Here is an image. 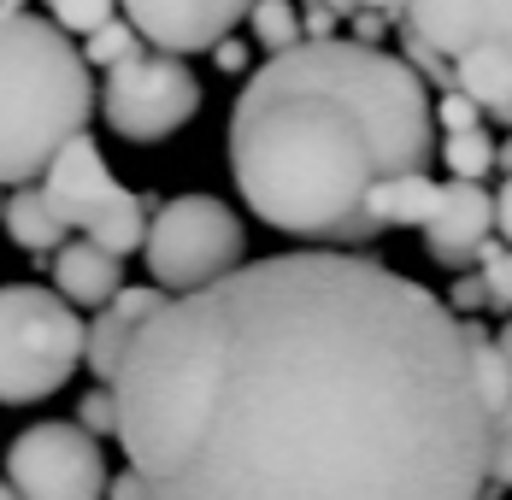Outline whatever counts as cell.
Wrapping results in <instances>:
<instances>
[{
	"label": "cell",
	"mask_w": 512,
	"mask_h": 500,
	"mask_svg": "<svg viewBox=\"0 0 512 500\" xmlns=\"http://www.w3.org/2000/svg\"><path fill=\"white\" fill-rule=\"evenodd\" d=\"M42 195L59 212L65 230H77L83 242H95L106 253H142L148 248V230H154V212L165 200L136 195L124 189L112 171H106V153L95 136H77L71 148L53 159V171L42 177Z\"/></svg>",
	"instance_id": "5"
},
{
	"label": "cell",
	"mask_w": 512,
	"mask_h": 500,
	"mask_svg": "<svg viewBox=\"0 0 512 500\" xmlns=\"http://www.w3.org/2000/svg\"><path fill=\"white\" fill-rule=\"evenodd\" d=\"M483 106L465 95V89H448V95H436V124H442V136H465V130H483Z\"/></svg>",
	"instance_id": "23"
},
{
	"label": "cell",
	"mask_w": 512,
	"mask_h": 500,
	"mask_svg": "<svg viewBox=\"0 0 512 500\" xmlns=\"http://www.w3.org/2000/svg\"><path fill=\"white\" fill-rule=\"evenodd\" d=\"M6 236L18 242L24 253H36L42 265H48V253L65 248V224H59V212L48 206V195H42V183H30V189H12L6 195Z\"/></svg>",
	"instance_id": "16"
},
{
	"label": "cell",
	"mask_w": 512,
	"mask_h": 500,
	"mask_svg": "<svg viewBox=\"0 0 512 500\" xmlns=\"http://www.w3.org/2000/svg\"><path fill=\"white\" fill-rule=\"evenodd\" d=\"M0 12H24V0H0Z\"/></svg>",
	"instance_id": "37"
},
{
	"label": "cell",
	"mask_w": 512,
	"mask_h": 500,
	"mask_svg": "<svg viewBox=\"0 0 512 500\" xmlns=\"http://www.w3.org/2000/svg\"><path fill=\"white\" fill-rule=\"evenodd\" d=\"M495 236L512 248V177L501 183V195H495Z\"/></svg>",
	"instance_id": "31"
},
{
	"label": "cell",
	"mask_w": 512,
	"mask_h": 500,
	"mask_svg": "<svg viewBox=\"0 0 512 500\" xmlns=\"http://www.w3.org/2000/svg\"><path fill=\"white\" fill-rule=\"evenodd\" d=\"M495 483L512 489V412L495 424Z\"/></svg>",
	"instance_id": "28"
},
{
	"label": "cell",
	"mask_w": 512,
	"mask_h": 500,
	"mask_svg": "<svg viewBox=\"0 0 512 500\" xmlns=\"http://www.w3.org/2000/svg\"><path fill=\"white\" fill-rule=\"evenodd\" d=\"M501 171H507V177H512V136H507V142H501Z\"/></svg>",
	"instance_id": "35"
},
{
	"label": "cell",
	"mask_w": 512,
	"mask_h": 500,
	"mask_svg": "<svg viewBox=\"0 0 512 500\" xmlns=\"http://www.w3.org/2000/svg\"><path fill=\"white\" fill-rule=\"evenodd\" d=\"M106 500H154V489H148L136 471H118V477H112V489H106Z\"/></svg>",
	"instance_id": "30"
},
{
	"label": "cell",
	"mask_w": 512,
	"mask_h": 500,
	"mask_svg": "<svg viewBox=\"0 0 512 500\" xmlns=\"http://www.w3.org/2000/svg\"><path fill=\"white\" fill-rule=\"evenodd\" d=\"M401 36H418L442 59L477 48H512V0H407Z\"/></svg>",
	"instance_id": "10"
},
{
	"label": "cell",
	"mask_w": 512,
	"mask_h": 500,
	"mask_svg": "<svg viewBox=\"0 0 512 500\" xmlns=\"http://www.w3.org/2000/svg\"><path fill=\"white\" fill-rule=\"evenodd\" d=\"M77 424L89 436H118V395L112 389H89V395L77 400Z\"/></svg>",
	"instance_id": "24"
},
{
	"label": "cell",
	"mask_w": 512,
	"mask_h": 500,
	"mask_svg": "<svg viewBox=\"0 0 512 500\" xmlns=\"http://www.w3.org/2000/svg\"><path fill=\"white\" fill-rule=\"evenodd\" d=\"M248 230L218 195H177L154 212L142 265L165 295H195L236 277L248 259Z\"/></svg>",
	"instance_id": "6"
},
{
	"label": "cell",
	"mask_w": 512,
	"mask_h": 500,
	"mask_svg": "<svg viewBox=\"0 0 512 500\" xmlns=\"http://www.w3.org/2000/svg\"><path fill=\"white\" fill-rule=\"evenodd\" d=\"M48 18L65 30V36H95V30H106L112 18H118V0H48Z\"/></svg>",
	"instance_id": "21"
},
{
	"label": "cell",
	"mask_w": 512,
	"mask_h": 500,
	"mask_svg": "<svg viewBox=\"0 0 512 500\" xmlns=\"http://www.w3.org/2000/svg\"><path fill=\"white\" fill-rule=\"evenodd\" d=\"M495 348L507 353V365H512V318H507V324H501V330H495Z\"/></svg>",
	"instance_id": "34"
},
{
	"label": "cell",
	"mask_w": 512,
	"mask_h": 500,
	"mask_svg": "<svg viewBox=\"0 0 512 500\" xmlns=\"http://www.w3.org/2000/svg\"><path fill=\"white\" fill-rule=\"evenodd\" d=\"M454 89H465L489 118L512 130V48H477L454 59Z\"/></svg>",
	"instance_id": "15"
},
{
	"label": "cell",
	"mask_w": 512,
	"mask_h": 500,
	"mask_svg": "<svg viewBox=\"0 0 512 500\" xmlns=\"http://www.w3.org/2000/svg\"><path fill=\"white\" fill-rule=\"evenodd\" d=\"M436 106L401 53L354 36L265 59L230 106V177L265 230L359 248L377 230L371 189L424 171Z\"/></svg>",
	"instance_id": "2"
},
{
	"label": "cell",
	"mask_w": 512,
	"mask_h": 500,
	"mask_svg": "<svg viewBox=\"0 0 512 500\" xmlns=\"http://www.w3.org/2000/svg\"><path fill=\"white\" fill-rule=\"evenodd\" d=\"M448 306H454L460 318H477V312H489V283H483V271H465V277H454V289H448Z\"/></svg>",
	"instance_id": "25"
},
{
	"label": "cell",
	"mask_w": 512,
	"mask_h": 500,
	"mask_svg": "<svg viewBox=\"0 0 512 500\" xmlns=\"http://www.w3.org/2000/svg\"><path fill=\"white\" fill-rule=\"evenodd\" d=\"M212 65H218V71H230V77H242V71H254V53H248L242 36H230V42H218V48H212Z\"/></svg>",
	"instance_id": "26"
},
{
	"label": "cell",
	"mask_w": 512,
	"mask_h": 500,
	"mask_svg": "<svg viewBox=\"0 0 512 500\" xmlns=\"http://www.w3.org/2000/svg\"><path fill=\"white\" fill-rule=\"evenodd\" d=\"M136 53H148V36H142L130 18H112L106 30H95V36L83 42L89 71H118V65H124V59H136Z\"/></svg>",
	"instance_id": "20"
},
{
	"label": "cell",
	"mask_w": 512,
	"mask_h": 500,
	"mask_svg": "<svg viewBox=\"0 0 512 500\" xmlns=\"http://www.w3.org/2000/svg\"><path fill=\"white\" fill-rule=\"evenodd\" d=\"M95 77L83 48L36 12H0V189H30L89 136Z\"/></svg>",
	"instance_id": "3"
},
{
	"label": "cell",
	"mask_w": 512,
	"mask_h": 500,
	"mask_svg": "<svg viewBox=\"0 0 512 500\" xmlns=\"http://www.w3.org/2000/svg\"><path fill=\"white\" fill-rule=\"evenodd\" d=\"M101 112H106L112 136H124L136 148H154V142L177 136L201 112V77L177 53L148 48L136 59H124L118 71H106Z\"/></svg>",
	"instance_id": "7"
},
{
	"label": "cell",
	"mask_w": 512,
	"mask_h": 500,
	"mask_svg": "<svg viewBox=\"0 0 512 500\" xmlns=\"http://www.w3.org/2000/svg\"><path fill=\"white\" fill-rule=\"evenodd\" d=\"M442 206V183L430 171H407V177H383L371 189V218L377 230H430Z\"/></svg>",
	"instance_id": "14"
},
{
	"label": "cell",
	"mask_w": 512,
	"mask_h": 500,
	"mask_svg": "<svg viewBox=\"0 0 512 500\" xmlns=\"http://www.w3.org/2000/svg\"><path fill=\"white\" fill-rule=\"evenodd\" d=\"M48 265H53V289L71 300V306H112V300L130 289L124 283V259L95 248V242H65Z\"/></svg>",
	"instance_id": "13"
},
{
	"label": "cell",
	"mask_w": 512,
	"mask_h": 500,
	"mask_svg": "<svg viewBox=\"0 0 512 500\" xmlns=\"http://www.w3.org/2000/svg\"><path fill=\"white\" fill-rule=\"evenodd\" d=\"M477 271H483V283H489V312H512V248L501 236H489V242L477 248Z\"/></svg>",
	"instance_id": "22"
},
{
	"label": "cell",
	"mask_w": 512,
	"mask_h": 500,
	"mask_svg": "<svg viewBox=\"0 0 512 500\" xmlns=\"http://www.w3.org/2000/svg\"><path fill=\"white\" fill-rule=\"evenodd\" d=\"M89 353V324L59 289H0V406H36L71 383Z\"/></svg>",
	"instance_id": "4"
},
{
	"label": "cell",
	"mask_w": 512,
	"mask_h": 500,
	"mask_svg": "<svg viewBox=\"0 0 512 500\" xmlns=\"http://www.w3.org/2000/svg\"><path fill=\"white\" fill-rule=\"evenodd\" d=\"M165 289L159 283H130L124 295L112 300V306H101L95 312V324H89V353H83V365L101 377V389H112V377H118V365H124V353H130V342L142 336V324L154 318L159 306H165Z\"/></svg>",
	"instance_id": "12"
},
{
	"label": "cell",
	"mask_w": 512,
	"mask_h": 500,
	"mask_svg": "<svg viewBox=\"0 0 512 500\" xmlns=\"http://www.w3.org/2000/svg\"><path fill=\"white\" fill-rule=\"evenodd\" d=\"M0 500H24V495H18V489H12V483H6V477H0Z\"/></svg>",
	"instance_id": "36"
},
{
	"label": "cell",
	"mask_w": 512,
	"mask_h": 500,
	"mask_svg": "<svg viewBox=\"0 0 512 500\" xmlns=\"http://www.w3.org/2000/svg\"><path fill=\"white\" fill-rule=\"evenodd\" d=\"M465 342H471V371H477V395L489 406V418L501 424L512 412V365L507 353L495 348V336H483V324L477 318H465Z\"/></svg>",
	"instance_id": "17"
},
{
	"label": "cell",
	"mask_w": 512,
	"mask_h": 500,
	"mask_svg": "<svg viewBox=\"0 0 512 500\" xmlns=\"http://www.w3.org/2000/svg\"><path fill=\"white\" fill-rule=\"evenodd\" d=\"M389 24H395V18H383V12H354V42H365V48H383Z\"/></svg>",
	"instance_id": "29"
},
{
	"label": "cell",
	"mask_w": 512,
	"mask_h": 500,
	"mask_svg": "<svg viewBox=\"0 0 512 500\" xmlns=\"http://www.w3.org/2000/svg\"><path fill=\"white\" fill-rule=\"evenodd\" d=\"M359 12H383V18H407V0H359Z\"/></svg>",
	"instance_id": "32"
},
{
	"label": "cell",
	"mask_w": 512,
	"mask_h": 500,
	"mask_svg": "<svg viewBox=\"0 0 512 500\" xmlns=\"http://www.w3.org/2000/svg\"><path fill=\"white\" fill-rule=\"evenodd\" d=\"M301 18H307V42H336L342 36V12H330V6H312L307 0Z\"/></svg>",
	"instance_id": "27"
},
{
	"label": "cell",
	"mask_w": 512,
	"mask_h": 500,
	"mask_svg": "<svg viewBox=\"0 0 512 500\" xmlns=\"http://www.w3.org/2000/svg\"><path fill=\"white\" fill-rule=\"evenodd\" d=\"M248 36H254V48L277 59V53H295L307 42V18L295 12V0H259L248 12Z\"/></svg>",
	"instance_id": "18"
},
{
	"label": "cell",
	"mask_w": 512,
	"mask_h": 500,
	"mask_svg": "<svg viewBox=\"0 0 512 500\" xmlns=\"http://www.w3.org/2000/svg\"><path fill=\"white\" fill-rule=\"evenodd\" d=\"M495 236V195L483 189V183H442V206H436V218H430V230H424V253L442 265V271H460L465 265H477V248Z\"/></svg>",
	"instance_id": "11"
},
{
	"label": "cell",
	"mask_w": 512,
	"mask_h": 500,
	"mask_svg": "<svg viewBox=\"0 0 512 500\" xmlns=\"http://www.w3.org/2000/svg\"><path fill=\"white\" fill-rule=\"evenodd\" d=\"M6 483L24 500H106V453L83 424H30L6 448Z\"/></svg>",
	"instance_id": "8"
},
{
	"label": "cell",
	"mask_w": 512,
	"mask_h": 500,
	"mask_svg": "<svg viewBox=\"0 0 512 500\" xmlns=\"http://www.w3.org/2000/svg\"><path fill=\"white\" fill-rule=\"evenodd\" d=\"M442 165H448L460 183H483L489 171H501V142H489V130L442 136Z\"/></svg>",
	"instance_id": "19"
},
{
	"label": "cell",
	"mask_w": 512,
	"mask_h": 500,
	"mask_svg": "<svg viewBox=\"0 0 512 500\" xmlns=\"http://www.w3.org/2000/svg\"><path fill=\"white\" fill-rule=\"evenodd\" d=\"M254 6L259 0H118V12L148 36V48L177 53V59L230 42Z\"/></svg>",
	"instance_id": "9"
},
{
	"label": "cell",
	"mask_w": 512,
	"mask_h": 500,
	"mask_svg": "<svg viewBox=\"0 0 512 500\" xmlns=\"http://www.w3.org/2000/svg\"><path fill=\"white\" fill-rule=\"evenodd\" d=\"M118 448L154 500H501L465 318L342 248L248 259L130 342Z\"/></svg>",
	"instance_id": "1"
},
{
	"label": "cell",
	"mask_w": 512,
	"mask_h": 500,
	"mask_svg": "<svg viewBox=\"0 0 512 500\" xmlns=\"http://www.w3.org/2000/svg\"><path fill=\"white\" fill-rule=\"evenodd\" d=\"M0 218H6V189H0Z\"/></svg>",
	"instance_id": "38"
},
{
	"label": "cell",
	"mask_w": 512,
	"mask_h": 500,
	"mask_svg": "<svg viewBox=\"0 0 512 500\" xmlns=\"http://www.w3.org/2000/svg\"><path fill=\"white\" fill-rule=\"evenodd\" d=\"M312 6H330V12H342V18H354L359 0H312Z\"/></svg>",
	"instance_id": "33"
}]
</instances>
